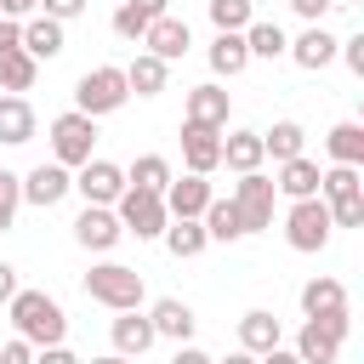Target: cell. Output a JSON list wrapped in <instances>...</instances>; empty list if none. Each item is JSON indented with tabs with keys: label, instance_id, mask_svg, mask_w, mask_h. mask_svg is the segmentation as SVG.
<instances>
[{
	"label": "cell",
	"instance_id": "cell-12",
	"mask_svg": "<svg viewBox=\"0 0 364 364\" xmlns=\"http://www.w3.org/2000/svg\"><path fill=\"white\" fill-rule=\"evenodd\" d=\"M182 165L199 171V176H210V171L222 165V131H216V125H193V119H182Z\"/></svg>",
	"mask_w": 364,
	"mask_h": 364
},
{
	"label": "cell",
	"instance_id": "cell-37",
	"mask_svg": "<svg viewBox=\"0 0 364 364\" xmlns=\"http://www.w3.org/2000/svg\"><path fill=\"white\" fill-rule=\"evenodd\" d=\"M256 11H250V0H210V23L216 28H245Z\"/></svg>",
	"mask_w": 364,
	"mask_h": 364
},
{
	"label": "cell",
	"instance_id": "cell-1",
	"mask_svg": "<svg viewBox=\"0 0 364 364\" xmlns=\"http://www.w3.org/2000/svg\"><path fill=\"white\" fill-rule=\"evenodd\" d=\"M11 324H17V336H28L34 347H46V341H63L68 336V318H63V307H57V296H46V290H11Z\"/></svg>",
	"mask_w": 364,
	"mask_h": 364
},
{
	"label": "cell",
	"instance_id": "cell-33",
	"mask_svg": "<svg viewBox=\"0 0 364 364\" xmlns=\"http://www.w3.org/2000/svg\"><path fill=\"white\" fill-rule=\"evenodd\" d=\"M245 46H250V57H267V63H273V57H284L290 40H284L279 23H256V17H250V23H245Z\"/></svg>",
	"mask_w": 364,
	"mask_h": 364
},
{
	"label": "cell",
	"instance_id": "cell-21",
	"mask_svg": "<svg viewBox=\"0 0 364 364\" xmlns=\"http://www.w3.org/2000/svg\"><path fill=\"white\" fill-rule=\"evenodd\" d=\"M0 142H11V148L34 142V108H28L23 91H6L0 97Z\"/></svg>",
	"mask_w": 364,
	"mask_h": 364
},
{
	"label": "cell",
	"instance_id": "cell-39",
	"mask_svg": "<svg viewBox=\"0 0 364 364\" xmlns=\"http://www.w3.org/2000/svg\"><path fill=\"white\" fill-rule=\"evenodd\" d=\"M336 51H341V57H347V68L364 80V34H353V40H336Z\"/></svg>",
	"mask_w": 364,
	"mask_h": 364
},
{
	"label": "cell",
	"instance_id": "cell-9",
	"mask_svg": "<svg viewBox=\"0 0 364 364\" xmlns=\"http://www.w3.org/2000/svg\"><path fill=\"white\" fill-rule=\"evenodd\" d=\"M341 341H347V313H313L296 336V358L301 364H336Z\"/></svg>",
	"mask_w": 364,
	"mask_h": 364
},
{
	"label": "cell",
	"instance_id": "cell-42",
	"mask_svg": "<svg viewBox=\"0 0 364 364\" xmlns=\"http://www.w3.org/2000/svg\"><path fill=\"white\" fill-rule=\"evenodd\" d=\"M11 46H23V23L17 17H0V51H11Z\"/></svg>",
	"mask_w": 364,
	"mask_h": 364
},
{
	"label": "cell",
	"instance_id": "cell-3",
	"mask_svg": "<svg viewBox=\"0 0 364 364\" xmlns=\"http://www.w3.org/2000/svg\"><path fill=\"white\" fill-rule=\"evenodd\" d=\"M114 216H119V228H125V233H136V239H159V233H165V222H171V210H165V193H154V188H136V182H125V188H119V199H114Z\"/></svg>",
	"mask_w": 364,
	"mask_h": 364
},
{
	"label": "cell",
	"instance_id": "cell-14",
	"mask_svg": "<svg viewBox=\"0 0 364 364\" xmlns=\"http://www.w3.org/2000/svg\"><path fill=\"white\" fill-rule=\"evenodd\" d=\"M136 46H148V51H154V57H165V63H176V57H188L193 34H188V23H182V17L159 11V17L142 28V40H136Z\"/></svg>",
	"mask_w": 364,
	"mask_h": 364
},
{
	"label": "cell",
	"instance_id": "cell-4",
	"mask_svg": "<svg viewBox=\"0 0 364 364\" xmlns=\"http://www.w3.org/2000/svg\"><path fill=\"white\" fill-rule=\"evenodd\" d=\"M85 296L91 301H102L108 313H119V307H142V273L136 267H125V262H97L91 273H85Z\"/></svg>",
	"mask_w": 364,
	"mask_h": 364
},
{
	"label": "cell",
	"instance_id": "cell-27",
	"mask_svg": "<svg viewBox=\"0 0 364 364\" xmlns=\"http://www.w3.org/2000/svg\"><path fill=\"white\" fill-rule=\"evenodd\" d=\"M267 154H262V131H228L222 136V165L228 171H256Z\"/></svg>",
	"mask_w": 364,
	"mask_h": 364
},
{
	"label": "cell",
	"instance_id": "cell-16",
	"mask_svg": "<svg viewBox=\"0 0 364 364\" xmlns=\"http://www.w3.org/2000/svg\"><path fill=\"white\" fill-rule=\"evenodd\" d=\"M290 57H296V68H307V74H318V68H330L336 63V34L324 28V23H307L290 46H284Z\"/></svg>",
	"mask_w": 364,
	"mask_h": 364
},
{
	"label": "cell",
	"instance_id": "cell-20",
	"mask_svg": "<svg viewBox=\"0 0 364 364\" xmlns=\"http://www.w3.org/2000/svg\"><path fill=\"white\" fill-rule=\"evenodd\" d=\"M273 188H279L284 199H307V193H318V159H307V154H290V159H279V176H273Z\"/></svg>",
	"mask_w": 364,
	"mask_h": 364
},
{
	"label": "cell",
	"instance_id": "cell-13",
	"mask_svg": "<svg viewBox=\"0 0 364 364\" xmlns=\"http://www.w3.org/2000/svg\"><path fill=\"white\" fill-rule=\"evenodd\" d=\"M74 239H80L85 250H114V245L125 239V228H119L114 205H85V210L74 216Z\"/></svg>",
	"mask_w": 364,
	"mask_h": 364
},
{
	"label": "cell",
	"instance_id": "cell-46",
	"mask_svg": "<svg viewBox=\"0 0 364 364\" xmlns=\"http://www.w3.org/2000/svg\"><path fill=\"white\" fill-rule=\"evenodd\" d=\"M136 6H148V11H154V17H159V11H165V6H171V0H136Z\"/></svg>",
	"mask_w": 364,
	"mask_h": 364
},
{
	"label": "cell",
	"instance_id": "cell-2",
	"mask_svg": "<svg viewBox=\"0 0 364 364\" xmlns=\"http://www.w3.org/2000/svg\"><path fill=\"white\" fill-rule=\"evenodd\" d=\"M318 199L330 205V222L336 228H364V182H358V165H330L318 171Z\"/></svg>",
	"mask_w": 364,
	"mask_h": 364
},
{
	"label": "cell",
	"instance_id": "cell-30",
	"mask_svg": "<svg viewBox=\"0 0 364 364\" xmlns=\"http://www.w3.org/2000/svg\"><path fill=\"white\" fill-rule=\"evenodd\" d=\"M324 148H330V159H341V165H364V125H358V119L330 125Z\"/></svg>",
	"mask_w": 364,
	"mask_h": 364
},
{
	"label": "cell",
	"instance_id": "cell-40",
	"mask_svg": "<svg viewBox=\"0 0 364 364\" xmlns=\"http://www.w3.org/2000/svg\"><path fill=\"white\" fill-rule=\"evenodd\" d=\"M330 6H341V0H290V11L296 17H307V23H324V11Z\"/></svg>",
	"mask_w": 364,
	"mask_h": 364
},
{
	"label": "cell",
	"instance_id": "cell-11",
	"mask_svg": "<svg viewBox=\"0 0 364 364\" xmlns=\"http://www.w3.org/2000/svg\"><path fill=\"white\" fill-rule=\"evenodd\" d=\"M74 188V171L63 165V159H46V165H34L28 176H23V205H40V210H51V205H63V193Z\"/></svg>",
	"mask_w": 364,
	"mask_h": 364
},
{
	"label": "cell",
	"instance_id": "cell-28",
	"mask_svg": "<svg viewBox=\"0 0 364 364\" xmlns=\"http://www.w3.org/2000/svg\"><path fill=\"white\" fill-rule=\"evenodd\" d=\"M199 222H205V233L222 239V245L245 239V222H239V205H233V199H216V193H210V205L199 210Z\"/></svg>",
	"mask_w": 364,
	"mask_h": 364
},
{
	"label": "cell",
	"instance_id": "cell-26",
	"mask_svg": "<svg viewBox=\"0 0 364 364\" xmlns=\"http://www.w3.org/2000/svg\"><path fill=\"white\" fill-rule=\"evenodd\" d=\"M279 336H284V330H279V318H273L267 307H250V313L239 318V347H245V353H273Z\"/></svg>",
	"mask_w": 364,
	"mask_h": 364
},
{
	"label": "cell",
	"instance_id": "cell-43",
	"mask_svg": "<svg viewBox=\"0 0 364 364\" xmlns=\"http://www.w3.org/2000/svg\"><path fill=\"white\" fill-rule=\"evenodd\" d=\"M34 11H40V0H0V17H17V23H23V17H34Z\"/></svg>",
	"mask_w": 364,
	"mask_h": 364
},
{
	"label": "cell",
	"instance_id": "cell-47",
	"mask_svg": "<svg viewBox=\"0 0 364 364\" xmlns=\"http://www.w3.org/2000/svg\"><path fill=\"white\" fill-rule=\"evenodd\" d=\"M341 6H358V0H341Z\"/></svg>",
	"mask_w": 364,
	"mask_h": 364
},
{
	"label": "cell",
	"instance_id": "cell-38",
	"mask_svg": "<svg viewBox=\"0 0 364 364\" xmlns=\"http://www.w3.org/2000/svg\"><path fill=\"white\" fill-rule=\"evenodd\" d=\"M0 364H34V341H28V336H11V341L0 347Z\"/></svg>",
	"mask_w": 364,
	"mask_h": 364
},
{
	"label": "cell",
	"instance_id": "cell-44",
	"mask_svg": "<svg viewBox=\"0 0 364 364\" xmlns=\"http://www.w3.org/2000/svg\"><path fill=\"white\" fill-rule=\"evenodd\" d=\"M11 290H17V267L0 262V301H11Z\"/></svg>",
	"mask_w": 364,
	"mask_h": 364
},
{
	"label": "cell",
	"instance_id": "cell-17",
	"mask_svg": "<svg viewBox=\"0 0 364 364\" xmlns=\"http://www.w3.org/2000/svg\"><path fill=\"white\" fill-rule=\"evenodd\" d=\"M63 23L57 17H46V11H34V17H23V51L34 57V63H51V57H63Z\"/></svg>",
	"mask_w": 364,
	"mask_h": 364
},
{
	"label": "cell",
	"instance_id": "cell-35",
	"mask_svg": "<svg viewBox=\"0 0 364 364\" xmlns=\"http://www.w3.org/2000/svg\"><path fill=\"white\" fill-rule=\"evenodd\" d=\"M154 23V11L148 6H136V0H119V11H114V34L119 40H142V28Z\"/></svg>",
	"mask_w": 364,
	"mask_h": 364
},
{
	"label": "cell",
	"instance_id": "cell-24",
	"mask_svg": "<svg viewBox=\"0 0 364 364\" xmlns=\"http://www.w3.org/2000/svg\"><path fill=\"white\" fill-rule=\"evenodd\" d=\"M148 318H154V336H165V341H188V336H193V324H199V318H193V307H188V301H176V296H159Z\"/></svg>",
	"mask_w": 364,
	"mask_h": 364
},
{
	"label": "cell",
	"instance_id": "cell-15",
	"mask_svg": "<svg viewBox=\"0 0 364 364\" xmlns=\"http://www.w3.org/2000/svg\"><path fill=\"white\" fill-rule=\"evenodd\" d=\"M108 341H114V353H125V358H142L159 336H154V318L148 313H136V307H119V318L108 324Z\"/></svg>",
	"mask_w": 364,
	"mask_h": 364
},
{
	"label": "cell",
	"instance_id": "cell-41",
	"mask_svg": "<svg viewBox=\"0 0 364 364\" xmlns=\"http://www.w3.org/2000/svg\"><path fill=\"white\" fill-rule=\"evenodd\" d=\"M40 6H46V17H57V23H68V17L85 11V0H40Z\"/></svg>",
	"mask_w": 364,
	"mask_h": 364
},
{
	"label": "cell",
	"instance_id": "cell-6",
	"mask_svg": "<svg viewBox=\"0 0 364 364\" xmlns=\"http://www.w3.org/2000/svg\"><path fill=\"white\" fill-rule=\"evenodd\" d=\"M330 205L318 199V193H307V199H290V216H284V239H290V250H301V256H313V250H324L330 245Z\"/></svg>",
	"mask_w": 364,
	"mask_h": 364
},
{
	"label": "cell",
	"instance_id": "cell-5",
	"mask_svg": "<svg viewBox=\"0 0 364 364\" xmlns=\"http://www.w3.org/2000/svg\"><path fill=\"white\" fill-rule=\"evenodd\" d=\"M125 97H131V85H125V68H114V63L85 68V74H80V85H74V108H80V114H91V119H102V114L125 108Z\"/></svg>",
	"mask_w": 364,
	"mask_h": 364
},
{
	"label": "cell",
	"instance_id": "cell-31",
	"mask_svg": "<svg viewBox=\"0 0 364 364\" xmlns=\"http://www.w3.org/2000/svg\"><path fill=\"white\" fill-rule=\"evenodd\" d=\"M34 74H40V63H34L23 46L0 51V91H28V85H34Z\"/></svg>",
	"mask_w": 364,
	"mask_h": 364
},
{
	"label": "cell",
	"instance_id": "cell-10",
	"mask_svg": "<svg viewBox=\"0 0 364 364\" xmlns=\"http://www.w3.org/2000/svg\"><path fill=\"white\" fill-rule=\"evenodd\" d=\"M119 188H125V171L114 165V159H85V165H74V193L85 199V205H114L119 199Z\"/></svg>",
	"mask_w": 364,
	"mask_h": 364
},
{
	"label": "cell",
	"instance_id": "cell-25",
	"mask_svg": "<svg viewBox=\"0 0 364 364\" xmlns=\"http://www.w3.org/2000/svg\"><path fill=\"white\" fill-rule=\"evenodd\" d=\"M182 119L228 131V91H222V85H193V91H188V114H182Z\"/></svg>",
	"mask_w": 364,
	"mask_h": 364
},
{
	"label": "cell",
	"instance_id": "cell-29",
	"mask_svg": "<svg viewBox=\"0 0 364 364\" xmlns=\"http://www.w3.org/2000/svg\"><path fill=\"white\" fill-rule=\"evenodd\" d=\"M301 313H307V318H313V313H347L341 279H307V284H301Z\"/></svg>",
	"mask_w": 364,
	"mask_h": 364
},
{
	"label": "cell",
	"instance_id": "cell-36",
	"mask_svg": "<svg viewBox=\"0 0 364 364\" xmlns=\"http://www.w3.org/2000/svg\"><path fill=\"white\" fill-rule=\"evenodd\" d=\"M17 205H23V176L17 171H0V233L17 222Z\"/></svg>",
	"mask_w": 364,
	"mask_h": 364
},
{
	"label": "cell",
	"instance_id": "cell-23",
	"mask_svg": "<svg viewBox=\"0 0 364 364\" xmlns=\"http://www.w3.org/2000/svg\"><path fill=\"white\" fill-rule=\"evenodd\" d=\"M159 239H165V250H171L176 262H188V256H199V250L210 245V233H205V222H199V216H171Z\"/></svg>",
	"mask_w": 364,
	"mask_h": 364
},
{
	"label": "cell",
	"instance_id": "cell-45",
	"mask_svg": "<svg viewBox=\"0 0 364 364\" xmlns=\"http://www.w3.org/2000/svg\"><path fill=\"white\" fill-rule=\"evenodd\" d=\"M176 364H205V353H199V347H188V341H176Z\"/></svg>",
	"mask_w": 364,
	"mask_h": 364
},
{
	"label": "cell",
	"instance_id": "cell-8",
	"mask_svg": "<svg viewBox=\"0 0 364 364\" xmlns=\"http://www.w3.org/2000/svg\"><path fill=\"white\" fill-rule=\"evenodd\" d=\"M91 148H97V119H91V114L68 108V114L51 119V159H63V165L74 171V165L91 159Z\"/></svg>",
	"mask_w": 364,
	"mask_h": 364
},
{
	"label": "cell",
	"instance_id": "cell-32",
	"mask_svg": "<svg viewBox=\"0 0 364 364\" xmlns=\"http://www.w3.org/2000/svg\"><path fill=\"white\" fill-rule=\"evenodd\" d=\"M301 142H307V131L296 125V119H279L273 131H262V154L279 165V159H290V154H301Z\"/></svg>",
	"mask_w": 364,
	"mask_h": 364
},
{
	"label": "cell",
	"instance_id": "cell-18",
	"mask_svg": "<svg viewBox=\"0 0 364 364\" xmlns=\"http://www.w3.org/2000/svg\"><path fill=\"white\" fill-rule=\"evenodd\" d=\"M245 68H250V46H245V28H216V40H210V74L233 80V74H245Z\"/></svg>",
	"mask_w": 364,
	"mask_h": 364
},
{
	"label": "cell",
	"instance_id": "cell-34",
	"mask_svg": "<svg viewBox=\"0 0 364 364\" xmlns=\"http://www.w3.org/2000/svg\"><path fill=\"white\" fill-rule=\"evenodd\" d=\"M125 182H136V188H154V193H165V182H171V159L165 154H142L131 171H125Z\"/></svg>",
	"mask_w": 364,
	"mask_h": 364
},
{
	"label": "cell",
	"instance_id": "cell-22",
	"mask_svg": "<svg viewBox=\"0 0 364 364\" xmlns=\"http://www.w3.org/2000/svg\"><path fill=\"white\" fill-rule=\"evenodd\" d=\"M165 80H171V63H165V57H154V51H136V57L125 63V85H131L136 97H159V91H165Z\"/></svg>",
	"mask_w": 364,
	"mask_h": 364
},
{
	"label": "cell",
	"instance_id": "cell-7",
	"mask_svg": "<svg viewBox=\"0 0 364 364\" xmlns=\"http://www.w3.org/2000/svg\"><path fill=\"white\" fill-rule=\"evenodd\" d=\"M228 199L239 205L245 233L273 228V199H279V188H273V176H262V165H256V171H239V182H233V193H228Z\"/></svg>",
	"mask_w": 364,
	"mask_h": 364
},
{
	"label": "cell",
	"instance_id": "cell-19",
	"mask_svg": "<svg viewBox=\"0 0 364 364\" xmlns=\"http://www.w3.org/2000/svg\"><path fill=\"white\" fill-rule=\"evenodd\" d=\"M205 205H210V182H205L199 171L165 182V210H171V216H199Z\"/></svg>",
	"mask_w": 364,
	"mask_h": 364
}]
</instances>
